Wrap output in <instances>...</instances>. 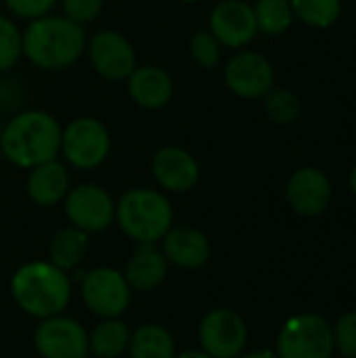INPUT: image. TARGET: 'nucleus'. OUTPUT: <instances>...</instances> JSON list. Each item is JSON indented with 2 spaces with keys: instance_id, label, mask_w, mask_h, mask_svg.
Masks as SVG:
<instances>
[{
  "instance_id": "f257e3e1",
  "label": "nucleus",
  "mask_w": 356,
  "mask_h": 358,
  "mask_svg": "<svg viewBox=\"0 0 356 358\" xmlns=\"http://www.w3.org/2000/svg\"><path fill=\"white\" fill-rule=\"evenodd\" d=\"M61 126L44 111H23L13 117L0 136L4 157L19 168H36L61 151Z\"/></svg>"
},
{
  "instance_id": "f03ea898",
  "label": "nucleus",
  "mask_w": 356,
  "mask_h": 358,
  "mask_svg": "<svg viewBox=\"0 0 356 358\" xmlns=\"http://www.w3.org/2000/svg\"><path fill=\"white\" fill-rule=\"evenodd\" d=\"M86 46L80 23L67 17H38L21 36L23 55L40 69H65L73 65Z\"/></svg>"
},
{
  "instance_id": "7ed1b4c3",
  "label": "nucleus",
  "mask_w": 356,
  "mask_h": 358,
  "mask_svg": "<svg viewBox=\"0 0 356 358\" xmlns=\"http://www.w3.org/2000/svg\"><path fill=\"white\" fill-rule=\"evenodd\" d=\"M10 294L17 306L36 319L61 315L71 300V285L65 271L50 262H27L15 271Z\"/></svg>"
},
{
  "instance_id": "20e7f679",
  "label": "nucleus",
  "mask_w": 356,
  "mask_h": 358,
  "mask_svg": "<svg viewBox=\"0 0 356 358\" xmlns=\"http://www.w3.org/2000/svg\"><path fill=\"white\" fill-rule=\"evenodd\" d=\"M115 220L136 243H157L172 229L174 210L159 191L132 189L115 206Z\"/></svg>"
},
{
  "instance_id": "39448f33",
  "label": "nucleus",
  "mask_w": 356,
  "mask_h": 358,
  "mask_svg": "<svg viewBox=\"0 0 356 358\" xmlns=\"http://www.w3.org/2000/svg\"><path fill=\"white\" fill-rule=\"evenodd\" d=\"M279 358H332L336 352L334 331L321 315H296L277 336Z\"/></svg>"
},
{
  "instance_id": "423d86ee",
  "label": "nucleus",
  "mask_w": 356,
  "mask_h": 358,
  "mask_svg": "<svg viewBox=\"0 0 356 358\" xmlns=\"http://www.w3.org/2000/svg\"><path fill=\"white\" fill-rule=\"evenodd\" d=\"M132 289L124 273L101 266L92 268L82 279V300L101 319H120L130 306Z\"/></svg>"
},
{
  "instance_id": "0eeeda50",
  "label": "nucleus",
  "mask_w": 356,
  "mask_h": 358,
  "mask_svg": "<svg viewBox=\"0 0 356 358\" xmlns=\"http://www.w3.org/2000/svg\"><path fill=\"white\" fill-rule=\"evenodd\" d=\"M109 132L94 117H78L61 134V151L65 159L80 170L101 166L109 153Z\"/></svg>"
},
{
  "instance_id": "6e6552de",
  "label": "nucleus",
  "mask_w": 356,
  "mask_h": 358,
  "mask_svg": "<svg viewBox=\"0 0 356 358\" xmlns=\"http://www.w3.org/2000/svg\"><path fill=\"white\" fill-rule=\"evenodd\" d=\"M197 340L212 358H237L248 344V325L235 310L214 308L201 319Z\"/></svg>"
},
{
  "instance_id": "1a4fd4ad",
  "label": "nucleus",
  "mask_w": 356,
  "mask_h": 358,
  "mask_svg": "<svg viewBox=\"0 0 356 358\" xmlns=\"http://www.w3.org/2000/svg\"><path fill=\"white\" fill-rule=\"evenodd\" d=\"M34 346L42 358H86L90 355L86 329L63 315L40 321L34 331Z\"/></svg>"
},
{
  "instance_id": "9d476101",
  "label": "nucleus",
  "mask_w": 356,
  "mask_h": 358,
  "mask_svg": "<svg viewBox=\"0 0 356 358\" xmlns=\"http://www.w3.org/2000/svg\"><path fill=\"white\" fill-rule=\"evenodd\" d=\"M65 216L84 233H101L115 220L111 195L97 185H80L65 195Z\"/></svg>"
},
{
  "instance_id": "9b49d317",
  "label": "nucleus",
  "mask_w": 356,
  "mask_h": 358,
  "mask_svg": "<svg viewBox=\"0 0 356 358\" xmlns=\"http://www.w3.org/2000/svg\"><path fill=\"white\" fill-rule=\"evenodd\" d=\"M88 57L94 71L111 82L126 80L136 67L132 44L113 29H103L92 36L88 42Z\"/></svg>"
},
{
  "instance_id": "f8f14e48",
  "label": "nucleus",
  "mask_w": 356,
  "mask_h": 358,
  "mask_svg": "<svg viewBox=\"0 0 356 358\" xmlns=\"http://www.w3.org/2000/svg\"><path fill=\"white\" fill-rule=\"evenodd\" d=\"M225 82L243 99H260L271 92L275 84V71L262 55L239 52L227 63Z\"/></svg>"
},
{
  "instance_id": "ddd939ff",
  "label": "nucleus",
  "mask_w": 356,
  "mask_h": 358,
  "mask_svg": "<svg viewBox=\"0 0 356 358\" xmlns=\"http://www.w3.org/2000/svg\"><path fill=\"white\" fill-rule=\"evenodd\" d=\"M285 195L296 214L317 218L329 208L332 185L319 168H300L292 174Z\"/></svg>"
},
{
  "instance_id": "4468645a",
  "label": "nucleus",
  "mask_w": 356,
  "mask_h": 358,
  "mask_svg": "<svg viewBox=\"0 0 356 358\" xmlns=\"http://www.w3.org/2000/svg\"><path fill=\"white\" fill-rule=\"evenodd\" d=\"M210 31L225 46L239 48L248 44L258 31L254 8L243 0L218 2L210 15Z\"/></svg>"
},
{
  "instance_id": "2eb2a0df",
  "label": "nucleus",
  "mask_w": 356,
  "mask_h": 358,
  "mask_svg": "<svg viewBox=\"0 0 356 358\" xmlns=\"http://www.w3.org/2000/svg\"><path fill=\"white\" fill-rule=\"evenodd\" d=\"M151 172L170 193H187L199 180V166L191 153L180 147H164L153 155Z\"/></svg>"
},
{
  "instance_id": "dca6fc26",
  "label": "nucleus",
  "mask_w": 356,
  "mask_h": 358,
  "mask_svg": "<svg viewBox=\"0 0 356 358\" xmlns=\"http://www.w3.org/2000/svg\"><path fill=\"white\" fill-rule=\"evenodd\" d=\"M162 252L166 260L178 268H201L212 254L210 239L195 227H176L162 237Z\"/></svg>"
},
{
  "instance_id": "f3484780",
  "label": "nucleus",
  "mask_w": 356,
  "mask_h": 358,
  "mask_svg": "<svg viewBox=\"0 0 356 358\" xmlns=\"http://www.w3.org/2000/svg\"><path fill=\"white\" fill-rule=\"evenodd\" d=\"M170 262L166 260L164 252L155 248V243H138L132 252L130 260L126 262L124 277L134 292H153L157 289L168 277Z\"/></svg>"
},
{
  "instance_id": "a211bd4d",
  "label": "nucleus",
  "mask_w": 356,
  "mask_h": 358,
  "mask_svg": "<svg viewBox=\"0 0 356 358\" xmlns=\"http://www.w3.org/2000/svg\"><path fill=\"white\" fill-rule=\"evenodd\" d=\"M128 92L138 107L159 109L170 103L174 84L170 73L164 71L162 67L145 65V67H134V71L128 76Z\"/></svg>"
},
{
  "instance_id": "6ab92c4d",
  "label": "nucleus",
  "mask_w": 356,
  "mask_h": 358,
  "mask_svg": "<svg viewBox=\"0 0 356 358\" xmlns=\"http://www.w3.org/2000/svg\"><path fill=\"white\" fill-rule=\"evenodd\" d=\"M69 193V174L57 159L31 168L27 176V195L36 206H55Z\"/></svg>"
},
{
  "instance_id": "aec40b11",
  "label": "nucleus",
  "mask_w": 356,
  "mask_h": 358,
  "mask_svg": "<svg viewBox=\"0 0 356 358\" xmlns=\"http://www.w3.org/2000/svg\"><path fill=\"white\" fill-rule=\"evenodd\" d=\"M130 358H174V338L157 323H145L130 334Z\"/></svg>"
},
{
  "instance_id": "412c9836",
  "label": "nucleus",
  "mask_w": 356,
  "mask_h": 358,
  "mask_svg": "<svg viewBox=\"0 0 356 358\" xmlns=\"http://www.w3.org/2000/svg\"><path fill=\"white\" fill-rule=\"evenodd\" d=\"M86 252H88V233H84L76 227L57 231L48 245L50 264H55L57 268H61L65 273L80 266Z\"/></svg>"
},
{
  "instance_id": "4be33fe9",
  "label": "nucleus",
  "mask_w": 356,
  "mask_h": 358,
  "mask_svg": "<svg viewBox=\"0 0 356 358\" xmlns=\"http://www.w3.org/2000/svg\"><path fill=\"white\" fill-rule=\"evenodd\" d=\"M130 329L120 319H103L88 336V352L97 358H118L128 350Z\"/></svg>"
},
{
  "instance_id": "5701e85b",
  "label": "nucleus",
  "mask_w": 356,
  "mask_h": 358,
  "mask_svg": "<svg viewBox=\"0 0 356 358\" xmlns=\"http://www.w3.org/2000/svg\"><path fill=\"white\" fill-rule=\"evenodd\" d=\"M254 17L260 31L269 36H279L292 25L294 10L290 0H258L254 6Z\"/></svg>"
},
{
  "instance_id": "b1692460",
  "label": "nucleus",
  "mask_w": 356,
  "mask_h": 358,
  "mask_svg": "<svg viewBox=\"0 0 356 358\" xmlns=\"http://www.w3.org/2000/svg\"><path fill=\"white\" fill-rule=\"evenodd\" d=\"M294 15L315 27H329L342 13L340 0H290Z\"/></svg>"
},
{
  "instance_id": "393cba45",
  "label": "nucleus",
  "mask_w": 356,
  "mask_h": 358,
  "mask_svg": "<svg viewBox=\"0 0 356 358\" xmlns=\"http://www.w3.org/2000/svg\"><path fill=\"white\" fill-rule=\"evenodd\" d=\"M264 96H266L264 107H266V113H269V117L273 122H277V124H292V122L298 120V115H300V101H298V96L292 90L279 88V90L266 92Z\"/></svg>"
},
{
  "instance_id": "a878e982",
  "label": "nucleus",
  "mask_w": 356,
  "mask_h": 358,
  "mask_svg": "<svg viewBox=\"0 0 356 358\" xmlns=\"http://www.w3.org/2000/svg\"><path fill=\"white\" fill-rule=\"evenodd\" d=\"M21 52V34L17 25L10 19L0 17V71L10 69L19 61Z\"/></svg>"
},
{
  "instance_id": "bb28decb",
  "label": "nucleus",
  "mask_w": 356,
  "mask_h": 358,
  "mask_svg": "<svg viewBox=\"0 0 356 358\" xmlns=\"http://www.w3.org/2000/svg\"><path fill=\"white\" fill-rule=\"evenodd\" d=\"M334 331V346L344 358H356V310L344 313L336 325H332Z\"/></svg>"
},
{
  "instance_id": "cd10ccee",
  "label": "nucleus",
  "mask_w": 356,
  "mask_h": 358,
  "mask_svg": "<svg viewBox=\"0 0 356 358\" xmlns=\"http://www.w3.org/2000/svg\"><path fill=\"white\" fill-rule=\"evenodd\" d=\"M189 48L197 65H201L204 69H212L220 61V42L212 36V31L193 34Z\"/></svg>"
},
{
  "instance_id": "c85d7f7f",
  "label": "nucleus",
  "mask_w": 356,
  "mask_h": 358,
  "mask_svg": "<svg viewBox=\"0 0 356 358\" xmlns=\"http://www.w3.org/2000/svg\"><path fill=\"white\" fill-rule=\"evenodd\" d=\"M101 8H103V0H63L65 17L80 25L94 21Z\"/></svg>"
},
{
  "instance_id": "c756f323",
  "label": "nucleus",
  "mask_w": 356,
  "mask_h": 358,
  "mask_svg": "<svg viewBox=\"0 0 356 358\" xmlns=\"http://www.w3.org/2000/svg\"><path fill=\"white\" fill-rule=\"evenodd\" d=\"M6 6L23 17V19H38V17H44L52 10V6L57 4V0H4Z\"/></svg>"
},
{
  "instance_id": "7c9ffc66",
  "label": "nucleus",
  "mask_w": 356,
  "mask_h": 358,
  "mask_svg": "<svg viewBox=\"0 0 356 358\" xmlns=\"http://www.w3.org/2000/svg\"><path fill=\"white\" fill-rule=\"evenodd\" d=\"M237 358H279L275 350H269V348H260V350H252V352H241Z\"/></svg>"
},
{
  "instance_id": "2f4dec72",
  "label": "nucleus",
  "mask_w": 356,
  "mask_h": 358,
  "mask_svg": "<svg viewBox=\"0 0 356 358\" xmlns=\"http://www.w3.org/2000/svg\"><path fill=\"white\" fill-rule=\"evenodd\" d=\"M174 358H212L210 355H206L204 350H187L180 355H174Z\"/></svg>"
},
{
  "instance_id": "473e14b6",
  "label": "nucleus",
  "mask_w": 356,
  "mask_h": 358,
  "mask_svg": "<svg viewBox=\"0 0 356 358\" xmlns=\"http://www.w3.org/2000/svg\"><path fill=\"white\" fill-rule=\"evenodd\" d=\"M350 189H353V193H355L356 197V166L353 168V172H350Z\"/></svg>"
},
{
  "instance_id": "72a5a7b5",
  "label": "nucleus",
  "mask_w": 356,
  "mask_h": 358,
  "mask_svg": "<svg viewBox=\"0 0 356 358\" xmlns=\"http://www.w3.org/2000/svg\"><path fill=\"white\" fill-rule=\"evenodd\" d=\"M180 2H199V0H180Z\"/></svg>"
},
{
  "instance_id": "f704fd0d",
  "label": "nucleus",
  "mask_w": 356,
  "mask_h": 358,
  "mask_svg": "<svg viewBox=\"0 0 356 358\" xmlns=\"http://www.w3.org/2000/svg\"><path fill=\"white\" fill-rule=\"evenodd\" d=\"M0 136H2V130H0Z\"/></svg>"
}]
</instances>
